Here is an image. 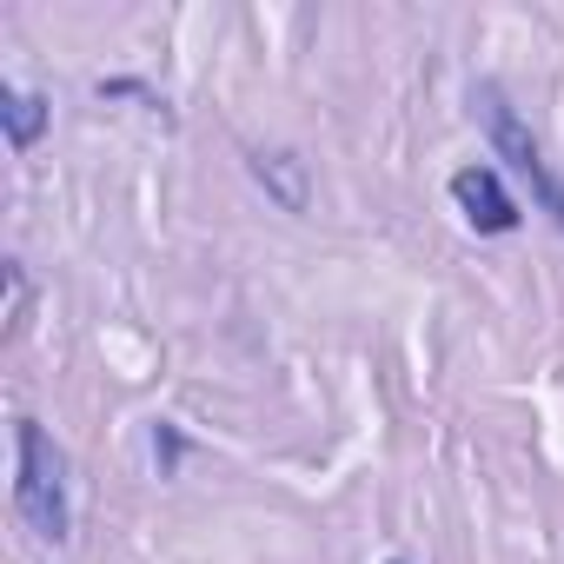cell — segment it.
Segmentation results:
<instances>
[{
    "mask_svg": "<svg viewBox=\"0 0 564 564\" xmlns=\"http://www.w3.org/2000/svg\"><path fill=\"white\" fill-rule=\"evenodd\" d=\"M180 452H186V445H180V432H173V425H160V432H153V458H160V478L180 465Z\"/></svg>",
    "mask_w": 564,
    "mask_h": 564,
    "instance_id": "cell-6",
    "label": "cell"
},
{
    "mask_svg": "<svg viewBox=\"0 0 564 564\" xmlns=\"http://www.w3.org/2000/svg\"><path fill=\"white\" fill-rule=\"evenodd\" d=\"M14 511L28 518L34 538H67L74 531V498H67V452L47 438V425L21 419L14 425Z\"/></svg>",
    "mask_w": 564,
    "mask_h": 564,
    "instance_id": "cell-1",
    "label": "cell"
},
{
    "mask_svg": "<svg viewBox=\"0 0 564 564\" xmlns=\"http://www.w3.org/2000/svg\"><path fill=\"white\" fill-rule=\"evenodd\" d=\"M252 180L279 199V206H286V213H306V160L300 153H286V147H259L252 153Z\"/></svg>",
    "mask_w": 564,
    "mask_h": 564,
    "instance_id": "cell-4",
    "label": "cell"
},
{
    "mask_svg": "<svg viewBox=\"0 0 564 564\" xmlns=\"http://www.w3.org/2000/svg\"><path fill=\"white\" fill-rule=\"evenodd\" d=\"M47 120H54V100H41L28 87H0V127H8V147L14 153H28L47 133Z\"/></svg>",
    "mask_w": 564,
    "mask_h": 564,
    "instance_id": "cell-5",
    "label": "cell"
},
{
    "mask_svg": "<svg viewBox=\"0 0 564 564\" xmlns=\"http://www.w3.org/2000/svg\"><path fill=\"white\" fill-rule=\"evenodd\" d=\"M471 113H478V127H485L491 153H498L518 180H531L538 213H551V219L564 226V180L544 166V153H538V140H531V127L518 120V107L505 100V87H498V80H478V87H471Z\"/></svg>",
    "mask_w": 564,
    "mask_h": 564,
    "instance_id": "cell-2",
    "label": "cell"
},
{
    "mask_svg": "<svg viewBox=\"0 0 564 564\" xmlns=\"http://www.w3.org/2000/svg\"><path fill=\"white\" fill-rule=\"evenodd\" d=\"M452 199H458V213L478 226V232H518V199L505 193V180H498V166H458L452 173Z\"/></svg>",
    "mask_w": 564,
    "mask_h": 564,
    "instance_id": "cell-3",
    "label": "cell"
}]
</instances>
